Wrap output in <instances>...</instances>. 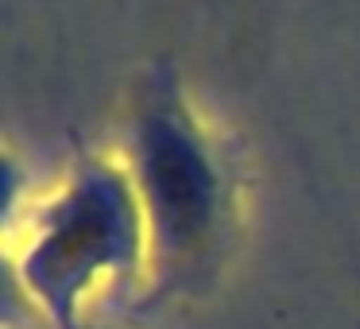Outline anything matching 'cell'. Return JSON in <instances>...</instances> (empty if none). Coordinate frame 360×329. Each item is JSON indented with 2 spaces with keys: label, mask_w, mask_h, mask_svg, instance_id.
Masks as SVG:
<instances>
[{
  "label": "cell",
  "mask_w": 360,
  "mask_h": 329,
  "mask_svg": "<svg viewBox=\"0 0 360 329\" xmlns=\"http://www.w3.org/2000/svg\"><path fill=\"white\" fill-rule=\"evenodd\" d=\"M148 240L132 174L89 159L39 213L20 256V275L58 329H78L86 290L101 275H132L143 264Z\"/></svg>",
  "instance_id": "cell-1"
},
{
  "label": "cell",
  "mask_w": 360,
  "mask_h": 329,
  "mask_svg": "<svg viewBox=\"0 0 360 329\" xmlns=\"http://www.w3.org/2000/svg\"><path fill=\"white\" fill-rule=\"evenodd\" d=\"M132 182L148 236L167 267L210 248L221 221V174L179 105H148L132 132Z\"/></svg>",
  "instance_id": "cell-2"
}]
</instances>
